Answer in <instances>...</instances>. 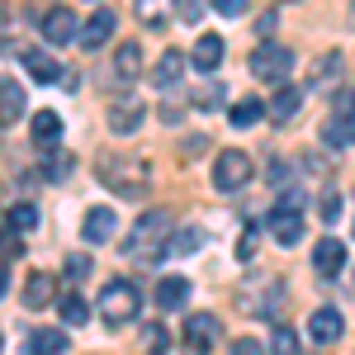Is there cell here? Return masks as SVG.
I'll return each mask as SVG.
<instances>
[{"instance_id":"cell-7","label":"cell","mask_w":355,"mask_h":355,"mask_svg":"<svg viewBox=\"0 0 355 355\" xmlns=\"http://www.w3.org/2000/svg\"><path fill=\"white\" fill-rule=\"evenodd\" d=\"M142 119H147V105L137 100V95H123V100H114V110H110V128L119 137H128L142 128Z\"/></svg>"},{"instance_id":"cell-41","label":"cell","mask_w":355,"mask_h":355,"mask_svg":"<svg viewBox=\"0 0 355 355\" xmlns=\"http://www.w3.org/2000/svg\"><path fill=\"white\" fill-rule=\"evenodd\" d=\"M351 15H355V5H351Z\"/></svg>"},{"instance_id":"cell-12","label":"cell","mask_w":355,"mask_h":355,"mask_svg":"<svg viewBox=\"0 0 355 355\" xmlns=\"http://www.w3.org/2000/svg\"><path fill=\"white\" fill-rule=\"evenodd\" d=\"M185 67H190V57L180 53V48H171V53H162V62H157V71H152V85H157V90H175V81L185 76Z\"/></svg>"},{"instance_id":"cell-28","label":"cell","mask_w":355,"mask_h":355,"mask_svg":"<svg viewBox=\"0 0 355 355\" xmlns=\"http://www.w3.org/2000/svg\"><path fill=\"white\" fill-rule=\"evenodd\" d=\"M223 105H227V85H204V90H199V95H194V110H204V114H214V110H223Z\"/></svg>"},{"instance_id":"cell-19","label":"cell","mask_w":355,"mask_h":355,"mask_svg":"<svg viewBox=\"0 0 355 355\" xmlns=\"http://www.w3.org/2000/svg\"><path fill=\"white\" fill-rule=\"evenodd\" d=\"M24 67H28V76H33L38 85L62 81V62H57V57H48V53H24Z\"/></svg>"},{"instance_id":"cell-38","label":"cell","mask_w":355,"mask_h":355,"mask_svg":"<svg viewBox=\"0 0 355 355\" xmlns=\"http://www.w3.org/2000/svg\"><path fill=\"white\" fill-rule=\"evenodd\" d=\"M318 209H322V223H336V218H341V199H336V194H327Z\"/></svg>"},{"instance_id":"cell-20","label":"cell","mask_w":355,"mask_h":355,"mask_svg":"<svg viewBox=\"0 0 355 355\" xmlns=\"http://www.w3.org/2000/svg\"><path fill=\"white\" fill-rule=\"evenodd\" d=\"M299 105H303V90H299V85H279V90H275V100H270V119H275V123H284V119H294V114H299Z\"/></svg>"},{"instance_id":"cell-39","label":"cell","mask_w":355,"mask_h":355,"mask_svg":"<svg viewBox=\"0 0 355 355\" xmlns=\"http://www.w3.org/2000/svg\"><path fill=\"white\" fill-rule=\"evenodd\" d=\"M142 341H147V351L157 355V351L166 346V331H162V327H147V331H142Z\"/></svg>"},{"instance_id":"cell-2","label":"cell","mask_w":355,"mask_h":355,"mask_svg":"<svg viewBox=\"0 0 355 355\" xmlns=\"http://www.w3.org/2000/svg\"><path fill=\"white\" fill-rule=\"evenodd\" d=\"M162 237L171 242V214H166V209H147V214L133 223V246H128V251H137L142 261H157V256H162Z\"/></svg>"},{"instance_id":"cell-23","label":"cell","mask_w":355,"mask_h":355,"mask_svg":"<svg viewBox=\"0 0 355 355\" xmlns=\"http://www.w3.org/2000/svg\"><path fill=\"white\" fill-rule=\"evenodd\" d=\"M53 275H28V284H24V308H43V303L53 299Z\"/></svg>"},{"instance_id":"cell-5","label":"cell","mask_w":355,"mask_h":355,"mask_svg":"<svg viewBox=\"0 0 355 355\" xmlns=\"http://www.w3.org/2000/svg\"><path fill=\"white\" fill-rule=\"evenodd\" d=\"M218 336H223V327H218L214 313H194V318H185V351L190 355H209L214 346H218Z\"/></svg>"},{"instance_id":"cell-35","label":"cell","mask_w":355,"mask_h":355,"mask_svg":"<svg viewBox=\"0 0 355 355\" xmlns=\"http://www.w3.org/2000/svg\"><path fill=\"white\" fill-rule=\"evenodd\" d=\"M232 355H266V346H261L256 336H237V341H232Z\"/></svg>"},{"instance_id":"cell-21","label":"cell","mask_w":355,"mask_h":355,"mask_svg":"<svg viewBox=\"0 0 355 355\" xmlns=\"http://www.w3.org/2000/svg\"><path fill=\"white\" fill-rule=\"evenodd\" d=\"M19 110H24V90H19V81L10 76V81L0 85V119H5V123H15Z\"/></svg>"},{"instance_id":"cell-14","label":"cell","mask_w":355,"mask_h":355,"mask_svg":"<svg viewBox=\"0 0 355 355\" xmlns=\"http://www.w3.org/2000/svg\"><path fill=\"white\" fill-rule=\"evenodd\" d=\"M62 128H67V123H62V114H57V110H38L28 133H33L38 147H57V142H62Z\"/></svg>"},{"instance_id":"cell-25","label":"cell","mask_w":355,"mask_h":355,"mask_svg":"<svg viewBox=\"0 0 355 355\" xmlns=\"http://www.w3.org/2000/svg\"><path fill=\"white\" fill-rule=\"evenodd\" d=\"M114 71H119V76H137V71H142V48H137V43H123V48L114 53Z\"/></svg>"},{"instance_id":"cell-3","label":"cell","mask_w":355,"mask_h":355,"mask_svg":"<svg viewBox=\"0 0 355 355\" xmlns=\"http://www.w3.org/2000/svg\"><path fill=\"white\" fill-rule=\"evenodd\" d=\"M289 71H294V53L279 48V43H261V48L251 53V76H256V81H279L284 85Z\"/></svg>"},{"instance_id":"cell-30","label":"cell","mask_w":355,"mask_h":355,"mask_svg":"<svg viewBox=\"0 0 355 355\" xmlns=\"http://www.w3.org/2000/svg\"><path fill=\"white\" fill-rule=\"evenodd\" d=\"M199 242H204V232H199V227H180V232H175V242H171V251H175V256H194Z\"/></svg>"},{"instance_id":"cell-26","label":"cell","mask_w":355,"mask_h":355,"mask_svg":"<svg viewBox=\"0 0 355 355\" xmlns=\"http://www.w3.org/2000/svg\"><path fill=\"white\" fill-rule=\"evenodd\" d=\"M5 218H10V232H33L38 227V209L33 204H10Z\"/></svg>"},{"instance_id":"cell-37","label":"cell","mask_w":355,"mask_h":355,"mask_svg":"<svg viewBox=\"0 0 355 355\" xmlns=\"http://www.w3.org/2000/svg\"><path fill=\"white\" fill-rule=\"evenodd\" d=\"M218 5V15H227V19H242L246 15V0H214Z\"/></svg>"},{"instance_id":"cell-9","label":"cell","mask_w":355,"mask_h":355,"mask_svg":"<svg viewBox=\"0 0 355 355\" xmlns=\"http://www.w3.org/2000/svg\"><path fill=\"white\" fill-rule=\"evenodd\" d=\"M341 331H346V322H341V313H336V308H318V313L308 318V336H313L318 346H336V341H341Z\"/></svg>"},{"instance_id":"cell-34","label":"cell","mask_w":355,"mask_h":355,"mask_svg":"<svg viewBox=\"0 0 355 355\" xmlns=\"http://www.w3.org/2000/svg\"><path fill=\"white\" fill-rule=\"evenodd\" d=\"M256 256V227L246 223V232H242V242H237V261H251Z\"/></svg>"},{"instance_id":"cell-24","label":"cell","mask_w":355,"mask_h":355,"mask_svg":"<svg viewBox=\"0 0 355 355\" xmlns=\"http://www.w3.org/2000/svg\"><path fill=\"white\" fill-rule=\"evenodd\" d=\"M322 142H327V147H351L355 142V119H341V114H336L327 128H322Z\"/></svg>"},{"instance_id":"cell-6","label":"cell","mask_w":355,"mask_h":355,"mask_svg":"<svg viewBox=\"0 0 355 355\" xmlns=\"http://www.w3.org/2000/svg\"><path fill=\"white\" fill-rule=\"evenodd\" d=\"M266 227H270V237H275L279 246L303 242V214H299V209H284V204H275L270 218H266Z\"/></svg>"},{"instance_id":"cell-11","label":"cell","mask_w":355,"mask_h":355,"mask_svg":"<svg viewBox=\"0 0 355 355\" xmlns=\"http://www.w3.org/2000/svg\"><path fill=\"white\" fill-rule=\"evenodd\" d=\"M346 266V246L336 242V237H322V242L313 246V270L322 275V279H336Z\"/></svg>"},{"instance_id":"cell-31","label":"cell","mask_w":355,"mask_h":355,"mask_svg":"<svg viewBox=\"0 0 355 355\" xmlns=\"http://www.w3.org/2000/svg\"><path fill=\"white\" fill-rule=\"evenodd\" d=\"M270 355H299V336H294V327H275Z\"/></svg>"},{"instance_id":"cell-15","label":"cell","mask_w":355,"mask_h":355,"mask_svg":"<svg viewBox=\"0 0 355 355\" xmlns=\"http://www.w3.org/2000/svg\"><path fill=\"white\" fill-rule=\"evenodd\" d=\"M266 114H270V105H261L256 95H246L237 105H227V123H232V128H256Z\"/></svg>"},{"instance_id":"cell-32","label":"cell","mask_w":355,"mask_h":355,"mask_svg":"<svg viewBox=\"0 0 355 355\" xmlns=\"http://www.w3.org/2000/svg\"><path fill=\"white\" fill-rule=\"evenodd\" d=\"M336 71H341V53H327L318 67H313V81H331Z\"/></svg>"},{"instance_id":"cell-4","label":"cell","mask_w":355,"mask_h":355,"mask_svg":"<svg viewBox=\"0 0 355 355\" xmlns=\"http://www.w3.org/2000/svg\"><path fill=\"white\" fill-rule=\"evenodd\" d=\"M251 175H256V166H251L246 152H237V147L218 152V162H214V185H218V190H242Z\"/></svg>"},{"instance_id":"cell-13","label":"cell","mask_w":355,"mask_h":355,"mask_svg":"<svg viewBox=\"0 0 355 355\" xmlns=\"http://www.w3.org/2000/svg\"><path fill=\"white\" fill-rule=\"evenodd\" d=\"M114 227H119L114 209H90V214H85V223H81V237L100 246V242H110V237H114Z\"/></svg>"},{"instance_id":"cell-8","label":"cell","mask_w":355,"mask_h":355,"mask_svg":"<svg viewBox=\"0 0 355 355\" xmlns=\"http://www.w3.org/2000/svg\"><path fill=\"white\" fill-rule=\"evenodd\" d=\"M43 38H48L53 48L71 43V38H81V28H76V15H71V10H62V5H57V10H48V15H43Z\"/></svg>"},{"instance_id":"cell-16","label":"cell","mask_w":355,"mask_h":355,"mask_svg":"<svg viewBox=\"0 0 355 355\" xmlns=\"http://www.w3.org/2000/svg\"><path fill=\"white\" fill-rule=\"evenodd\" d=\"M67 331H57V327H38V331H28V355H67Z\"/></svg>"},{"instance_id":"cell-10","label":"cell","mask_w":355,"mask_h":355,"mask_svg":"<svg viewBox=\"0 0 355 355\" xmlns=\"http://www.w3.org/2000/svg\"><path fill=\"white\" fill-rule=\"evenodd\" d=\"M114 24H119V15H114V10H95V15L81 24V48H90V53H95V48H105V43L114 38Z\"/></svg>"},{"instance_id":"cell-36","label":"cell","mask_w":355,"mask_h":355,"mask_svg":"<svg viewBox=\"0 0 355 355\" xmlns=\"http://www.w3.org/2000/svg\"><path fill=\"white\" fill-rule=\"evenodd\" d=\"M336 114L341 119H355V90H336Z\"/></svg>"},{"instance_id":"cell-33","label":"cell","mask_w":355,"mask_h":355,"mask_svg":"<svg viewBox=\"0 0 355 355\" xmlns=\"http://www.w3.org/2000/svg\"><path fill=\"white\" fill-rule=\"evenodd\" d=\"M175 15H180L185 24H199V15H204V0H175Z\"/></svg>"},{"instance_id":"cell-27","label":"cell","mask_w":355,"mask_h":355,"mask_svg":"<svg viewBox=\"0 0 355 355\" xmlns=\"http://www.w3.org/2000/svg\"><path fill=\"white\" fill-rule=\"evenodd\" d=\"M71 166H76V162H71L67 152H48V157H43V180H53V185H57V180H67Z\"/></svg>"},{"instance_id":"cell-17","label":"cell","mask_w":355,"mask_h":355,"mask_svg":"<svg viewBox=\"0 0 355 355\" xmlns=\"http://www.w3.org/2000/svg\"><path fill=\"white\" fill-rule=\"evenodd\" d=\"M185 299H190V279L185 275H166L162 284H157V308H166V313L180 308Z\"/></svg>"},{"instance_id":"cell-22","label":"cell","mask_w":355,"mask_h":355,"mask_svg":"<svg viewBox=\"0 0 355 355\" xmlns=\"http://www.w3.org/2000/svg\"><path fill=\"white\" fill-rule=\"evenodd\" d=\"M171 5H175V0H133L137 19H142L147 28H162V24H166V15H171Z\"/></svg>"},{"instance_id":"cell-40","label":"cell","mask_w":355,"mask_h":355,"mask_svg":"<svg viewBox=\"0 0 355 355\" xmlns=\"http://www.w3.org/2000/svg\"><path fill=\"white\" fill-rule=\"evenodd\" d=\"M67 275H71V279H85V275H90V261H85V256H71V261H67Z\"/></svg>"},{"instance_id":"cell-18","label":"cell","mask_w":355,"mask_h":355,"mask_svg":"<svg viewBox=\"0 0 355 355\" xmlns=\"http://www.w3.org/2000/svg\"><path fill=\"white\" fill-rule=\"evenodd\" d=\"M190 62L199 67V71H214V67L223 62V38H218V33H199V43H194Z\"/></svg>"},{"instance_id":"cell-29","label":"cell","mask_w":355,"mask_h":355,"mask_svg":"<svg viewBox=\"0 0 355 355\" xmlns=\"http://www.w3.org/2000/svg\"><path fill=\"white\" fill-rule=\"evenodd\" d=\"M85 318H90V308H85V299H81V294H67V299H62V322L81 327Z\"/></svg>"},{"instance_id":"cell-1","label":"cell","mask_w":355,"mask_h":355,"mask_svg":"<svg viewBox=\"0 0 355 355\" xmlns=\"http://www.w3.org/2000/svg\"><path fill=\"white\" fill-rule=\"evenodd\" d=\"M137 313H142V294H137L133 279H110V284L100 289V318H105L110 327L133 322Z\"/></svg>"}]
</instances>
